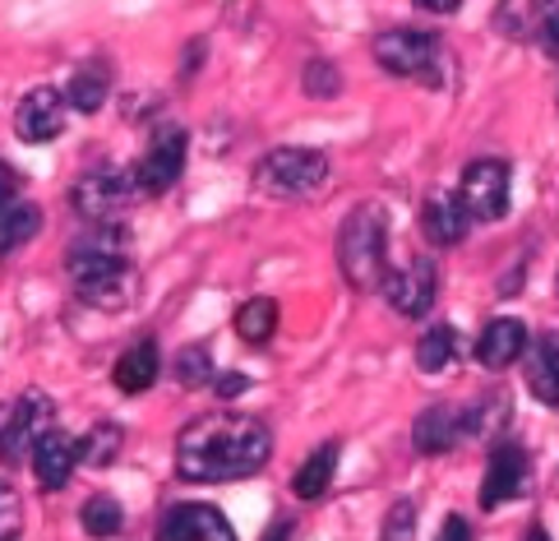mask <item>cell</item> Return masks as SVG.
I'll return each instance as SVG.
<instances>
[{
	"mask_svg": "<svg viewBox=\"0 0 559 541\" xmlns=\"http://www.w3.org/2000/svg\"><path fill=\"white\" fill-rule=\"evenodd\" d=\"M457 195H463L467 213L476 223H495V217L509 213V163L499 157H476V163L457 180Z\"/></svg>",
	"mask_w": 559,
	"mask_h": 541,
	"instance_id": "7",
	"label": "cell"
},
{
	"mask_svg": "<svg viewBox=\"0 0 559 541\" xmlns=\"http://www.w3.org/2000/svg\"><path fill=\"white\" fill-rule=\"evenodd\" d=\"M527 477H532V463L523 445H499L486 463V477H481V509H499L518 499L527 491Z\"/></svg>",
	"mask_w": 559,
	"mask_h": 541,
	"instance_id": "11",
	"label": "cell"
},
{
	"mask_svg": "<svg viewBox=\"0 0 559 541\" xmlns=\"http://www.w3.org/2000/svg\"><path fill=\"white\" fill-rule=\"evenodd\" d=\"M337 89H343V79H337V70L329 66V60H310L306 66V93L310 97H333Z\"/></svg>",
	"mask_w": 559,
	"mask_h": 541,
	"instance_id": "29",
	"label": "cell"
},
{
	"mask_svg": "<svg viewBox=\"0 0 559 541\" xmlns=\"http://www.w3.org/2000/svg\"><path fill=\"white\" fill-rule=\"evenodd\" d=\"M412 439H416V454H449L457 439H467V416H463V408H449V403L426 408L421 416H416Z\"/></svg>",
	"mask_w": 559,
	"mask_h": 541,
	"instance_id": "15",
	"label": "cell"
},
{
	"mask_svg": "<svg viewBox=\"0 0 559 541\" xmlns=\"http://www.w3.org/2000/svg\"><path fill=\"white\" fill-rule=\"evenodd\" d=\"M287 528H292V524H273V528H269V537H264V541H287Z\"/></svg>",
	"mask_w": 559,
	"mask_h": 541,
	"instance_id": "35",
	"label": "cell"
},
{
	"mask_svg": "<svg viewBox=\"0 0 559 541\" xmlns=\"http://www.w3.org/2000/svg\"><path fill=\"white\" fill-rule=\"evenodd\" d=\"M337 269L356 292H374L389 283L384 259V213L379 209H352L343 232H337Z\"/></svg>",
	"mask_w": 559,
	"mask_h": 541,
	"instance_id": "3",
	"label": "cell"
},
{
	"mask_svg": "<svg viewBox=\"0 0 559 541\" xmlns=\"http://www.w3.org/2000/svg\"><path fill=\"white\" fill-rule=\"evenodd\" d=\"M181 172H186V130H163L153 139V149L130 167L134 186L144 199L171 190L176 180H181Z\"/></svg>",
	"mask_w": 559,
	"mask_h": 541,
	"instance_id": "8",
	"label": "cell"
},
{
	"mask_svg": "<svg viewBox=\"0 0 559 541\" xmlns=\"http://www.w3.org/2000/svg\"><path fill=\"white\" fill-rule=\"evenodd\" d=\"M555 495H559V472H555Z\"/></svg>",
	"mask_w": 559,
	"mask_h": 541,
	"instance_id": "37",
	"label": "cell"
},
{
	"mask_svg": "<svg viewBox=\"0 0 559 541\" xmlns=\"http://www.w3.org/2000/svg\"><path fill=\"white\" fill-rule=\"evenodd\" d=\"M277 329V301L273 296H250L241 310H236V333L246 338V343H269Z\"/></svg>",
	"mask_w": 559,
	"mask_h": 541,
	"instance_id": "21",
	"label": "cell"
},
{
	"mask_svg": "<svg viewBox=\"0 0 559 541\" xmlns=\"http://www.w3.org/2000/svg\"><path fill=\"white\" fill-rule=\"evenodd\" d=\"M467 204L457 190H435L421 204V232L430 236V246H457L467 236Z\"/></svg>",
	"mask_w": 559,
	"mask_h": 541,
	"instance_id": "14",
	"label": "cell"
},
{
	"mask_svg": "<svg viewBox=\"0 0 559 541\" xmlns=\"http://www.w3.org/2000/svg\"><path fill=\"white\" fill-rule=\"evenodd\" d=\"M74 463H84V458H79V439L66 435L61 426L37 439V449H33V472H37V481H43L47 491H61L66 481H70V472H74Z\"/></svg>",
	"mask_w": 559,
	"mask_h": 541,
	"instance_id": "16",
	"label": "cell"
},
{
	"mask_svg": "<svg viewBox=\"0 0 559 541\" xmlns=\"http://www.w3.org/2000/svg\"><path fill=\"white\" fill-rule=\"evenodd\" d=\"M79 518H84V532L97 537V541H107V537H116L126 528V514H121V505H116L111 495H93Z\"/></svg>",
	"mask_w": 559,
	"mask_h": 541,
	"instance_id": "26",
	"label": "cell"
},
{
	"mask_svg": "<svg viewBox=\"0 0 559 541\" xmlns=\"http://www.w3.org/2000/svg\"><path fill=\"white\" fill-rule=\"evenodd\" d=\"M47 431H56V408L43 389H28L14 398V408L5 416V458L14 463L24 449H37V439Z\"/></svg>",
	"mask_w": 559,
	"mask_h": 541,
	"instance_id": "9",
	"label": "cell"
},
{
	"mask_svg": "<svg viewBox=\"0 0 559 541\" xmlns=\"http://www.w3.org/2000/svg\"><path fill=\"white\" fill-rule=\"evenodd\" d=\"M163 541H236L223 509L213 505H176L163 524Z\"/></svg>",
	"mask_w": 559,
	"mask_h": 541,
	"instance_id": "13",
	"label": "cell"
},
{
	"mask_svg": "<svg viewBox=\"0 0 559 541\" xmlns=\"http://www.w3.org/2000/svg\"><path fill=\"white\" fill-rule=\"evenodd\" d=\"M555 287H559V278H555Z\"/></svg>",
	"mask_w": 559,
	"mask_h": 541,
	"instance_id": "38",
	"label": "cell"
},
{
	"mask_svg": "<svg viewBox=\"0 0 559 541\" xmlns=\"http://www.w3.org/2000/svg\"><path fill=\"white\" fill-rule=\"evenodd\" d=\"M527 541H550V532H546V528H532V532H527Z\"/></svg>",
	"mask_w": 559,
	"mask_h": 541,
	"instance_id": "36",
	"label": "cell"
},
{
	"mask_svg": "<svg viewBox=\"0 0 559 541\" xmlns=\"http://www.w3.org/2000/svg\"><path fill=\"white\" fill-rule=\"evenodd\" d=\"M384 541H416V505L412 499H397L384 518Z\"/></svg>",
	"mask_w": 559,
	"mask_h": 541,
	"instance_id": "28",
	"label": "cell"
},
{
	"mask_svg": "<svg viewBox=\"0 0 559 541\" xmlns=\"http://www.w3.org/2000/svg\"><path fill=\"white\" fill-rule=\"evenodd\" d=\"M546 43L559 47V0H546Z\"/></svg>",
	"mask_w": 559,
	"mask_h": 541,
	"instance_id": "32",
	"label": "cell"
},
{
	"mask_svg": "<svg viewBox=\"0 0 559 541\" xmlns=\"http://www.w3.org/2000/svg\"><path fill=\"white\" fill-rule=\"evenodd\" d=\"M523 352H527L523 319H490V325L481 329V338H476V361H481L486 371H504Z\"/></svg>",
	"mask_w": 559,
	"mask_h": 541,
	"instance_id": "17",
	"label": "cell"
},
{
	"mask_svg": "<svg viewBox=\"0 0 559 541\" xmlns=\"http://www.w3.org/2000/svg\"><path fill=\"white\" fill-rule=\"evenodd\" d=\"M416 5H421L426 14H453L457 5H463V0H416Z\"/></svg>",
	"mask_w": 559,
	"mask_h": 541,
	"instance_id": "34",
	"label": "cell"
},
{
	"mask_svg": "<svg viewBox=\"0 0 559 541\" xmlns=\"http://www.w3.org/2000/svg\"><path fill=\"white\" fill-rule=\"evenodd\" d=\"M70 278L79 301L103 310H126L134 301V269H130V236L121 223H93L70 246Z\"/></svg>",
	"mask_w": 559,
	"mask_h": 541,
	"instance_id": "2",
	"label": "cell"
},
{
	"mask_svg": "<svg viewBox=\"0 0 559 541\" xmlns=\"http://www.w3.org/2000/svg\"><path fill=\"white\" fill-rule=\"evenodd\" d=\"M435 541H472V528H467V518L463 514H449L444 518V528H439Z\"/></svg>",
	"mask_w": 559,
	"mask_h": 541,
	"instance_id": "31",
	"label": "cell"
},
{
	"mask_svg": "<svg viewBox=\"0 0 559 541\" xmlns=\"http://www.w3.org/2000/svg\"><path fill=\"white\" fill-rule=\"evenodd\" d=\"M134 199H144L134 186L130 167H103V172H88L84 180L74 186V209L88 217V223H116V213Z\"/></svg>",
	"mask_w": 559,
	"mask_h": 541,
	"instance_id": "5",
	"label": "cell"
},
{
	"mask_svg": "<svg viewBox=\"0 0 559 541\" xmlns=\"http://www.w3.org/2000/svg\"><path fill=\"white\" fill-rule=\"evenodd\" d=\"M157 371H163L157 343L153 338H139V343L130 352H121V361H116V389L121 393H144V389H153Z\"/></svg>",
	"mask_w": 559,
	"mask_h": 541,
	"instance_id": "18",
	"label": "cell"
},
{
	"mask_svg": "<svg viewBox=\"0 0 559 541\" xmlns=\"http://www.w3.org/2000/svg\"><path fill=\"white\" fill-rule=\"evenodd\" d=\"M66 107L70 97H61V89H28L24 97H19L14 107V130L24 144H47V139H56L66 130Z\"/></svg>",
	"mask_w": 559,
	"mask_h": 541,
	"instance_id": "10",
	"label": "cell"
},
{
	"mask_svg": "<svg viewBox=\"0 0 559 541\" xmlns=\"http://www.w3.org/2000/svg\"><path fill=\"white\" fill-rule=\"evenodd\" d=\"M107 93H111V70L107 66H84L70 79V89H66L74 111H97L107 103Z\"/></svg>",
	"mask_w": 559,
	"mask_h": 541,
	"instance_id": "22",
	"label": "cell"
},
{
	"mask_svg": "<svg viewBox=\"0 0 559 541\" xmlns=\"http://www.w3.org/2000/svg\"><path fill=\"white\" fill-rule=\"evenodd\" d=\"M439 56V37L421 28H384L374 37V60L379 70L393 79H426V70Z\"/></svg>",
	"mask_w": 559,
	"mask_h": 541,
	"instance_id": "6",
	"label": "cell"
},
{
	"mask_svg": "<svg viewBox=\"0 0 559 541\" xmlns=\"http://www.w3.org/2000/svg\"><path fill=\"white\" fill-rule=\"evenodd\" d=\"M435 283H439V273L430 259H412L407 269H397L389 273V283H384V296H389V306L397 315H407V319H421L430 306H435Z\"/></svg>",
	"mask_w": 559,
	"mask_h": 541,
	"instance_id": "12",
	"label": "cell"
},
{
	"mask_svg": "<svg viewBox=\"0 0 559 541\" xmlns=\"http://www.w3.org/2000/svg\"><path fill=\"white\" fill-rule=\"evenodd\" d=\"M453 352H457V333H453V325H430L426 333H421V343H416V366H421L426 375H439L453 361Z\"/></svg>",
	"mask_w": 559,
	"mask_h": 541,
	"instance_id": "24",
	"label": "cell"
},
{
	"mask_svg": "<svg viewBox=\"0 0 559 541\" xmlns=\"http://www.w3.org/2000/svg\"><path fill=\"white\" fill-rule=\"evenodd\" d=\"M0 227H5L0 246H5V255H14L19 246H28V240L37 236V227H43V209H37V204H24V199H10V204H5V217H0Z\"/></svg>",
	"mask_w": 559,
	"mask_h": 541,
	"instance_id": "23",
	"label": "cell"
},
{
	"mask_svg": "<svg viewBox=\"0 0 559 541\" xmlns=\"http://www.w3.org/2000/svg\"><path fill=\"white\" fill-rule=\"evenodd\" d=\"M0 505H5V541H19V495H14V486L0 491Z\"/></svg>",
	"mask_w": 559,
	"mask_h": 541,
	"instance_id": "30",
	"label": "cell"
},
{
	"mask_svg": "<svg viewBox=\"0 0 559 541\" xmlns=\"http://www.w3.org/2000/svg\"><path fill=\"white\" fill-rule=\"evenodd\" d=\"M171 371H176V379H181L186 389L209 385V379H213V352L204 343H190V348L176 352V366Z\"/></svg>",
	"mask_w": 559,
	"mask_h": 541,
	"instance_id": "27",
	"label": "cell"
},
{
	"mask_svg": "<svg viewBox=\"0 0 559 541\" xmlns=\"http://www.w3.org/2000/svg\"><path fill=\"white\" fill-rule=\"evenodd\" d=\"M527 385L546 408H559V333H546L527 352Z\"/></svg>",
	"mask_w": 559,
	"mask_h": 541,
	"instance_id": "19",
	"label": "cell"
},
{
	"mask_svg": "<svg viewBox=\"0 0 559 541\" xmlns=\"http://www.w3.org/2000/svg\"><path fill=\"white\" fill-rule=\"evenodd\" d=\"M246 385H250L246 375H223V385H217V393H223V398H236V393H241Z\"/></svg>",
	"mask_w": 559,
	"mask_h": 541,
	"instance_id": "33",
	"label": "cell"
},
{
	"mask_svg": "<svg viewBox=\"0 0 559 541\" xmlns=\"http://www.w3.org/2000/svg\"><path fill=\"white\" fill-rule=\"evenodd\" d=\"M121 445H126V431L116 426V421H97V426L79 439V458H84L88 468H107L116 454H121Z\"/></svg>",
	"mask_w": 559,
	"mask_h": 541,
	"instance_id": "25",
	"label": "cell"
},
{
	"mask_svg": "<svg viewBox=\"0 0 559 541\" xmlns=\"http://www.w3.org/2000/svg\"><path fill=\"white\" fill-rule=\"evenodd\" d=\"M273 435L259 416L209 412L194 416L176 439V472L186 481H241L269 463Z\"/></svg>",
	"mask_w": 559,
	"mask_h": 541,
	"instance_id": "1",
	"label": "cell"
},
{
	"mask_svg": "<svg viewBox=\"0 0 559 541\" xmlns=\"http://www.w3.org/2000/svg\"><path fill=\"white\" fill-rule=\"evenodd\" d=\"M254 186L273 199H310L329 186V157L319 149H273L259 157Z\"/></svg>",
	"mask_w": 559,
	"mask_h": 541,
	"instance_id": "4",
	"label": "cell"
},
{
	"mask_svg": "<svg viewBox=\"0 0 559 541\" xmlns=\"http://www.w3.org/2000/svg\"><path fill=\"white\" fill-rule=\"evenodd\" d=\"M333 472H337V445H319L306 463H301V472L292 477V491L301 495V499H319L329 491V481H333Z\"/></svg>",
	"mask_w": 559,
	"mask_h": 541,
	"instance_id": "20",
	"label": "cell"
}]
</instances>
